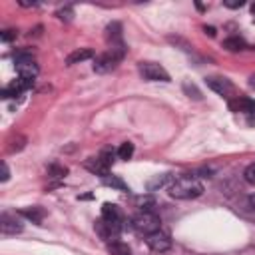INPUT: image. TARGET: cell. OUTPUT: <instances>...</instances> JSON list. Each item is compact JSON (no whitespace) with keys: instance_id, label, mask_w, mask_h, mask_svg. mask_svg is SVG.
<instances>
[{"instance_id":"obj_1","label":"cell","mask_w":255,"mask_h":255,"mask_svg":"<svg viewBox=\"0 0 255 255\" xmlns=\"http://www.w3.org/2000/svg\"><path fill=\"white\" fill-rule=\"evenodd\" d=\"M167 191L173 199H195L203 193V185L201 181H197L191 175H183V177H175L169 185Z\"/></svg>"},{"instance_id":"obj_2","label":"cell","mask_w":255,"mask_h":255,"mask_svg":"<svg viewBox=\"0 0 255 255\" xmlns=\"http://www.w3.org/2000/svg\"><path fill=\"white\" fill-rule=\"evenodd\" d=\"M124 56H126V46H124V44H120V46H110L108 52L100 54V56L94 60V72L106 74V72L114 70V68L124 60Z\"/></svg>"},{"instance_id":"obj_3","label":"cell","mask_w":255,"mask_h":255,"mask_svg":"<svg viewBox=\"0 0 255 255\" xmlns=\"http://www.w3.org/2000/svg\"><path fill=\"white\" fill-rule=\"evenodd\" d=\"M131 225H133V229H135L137 233H141V235H145V237L161 229L159 217H157L155 213H151V211H141V213H137V215L131 219Z\"/></svg>"},{"instance_id":"obj_4","label":"cell","mask_w":255,"mask_h":255,"mask_svg":"<svg viewBox=\"0 0 255 255\" xmlns=\"http://www.w3.org/2000/svg\"><path fill=\"white\" fill-rule=\"evenodd\" d=\"M137 70L145 82H169L171 80L167 70L157 62H139Z\"/></svg>"},{"instance_id":"obj_5","label":"cell","mask_w":255,"mask_h":255,"mask_svg":"<svg viewBox=\"0 0 255 255\" xmlns=\"http://www.w3.org/2000/svg\"><path fill=\"white\" fill-rule=\"evenodd\" d=\"M229 110L235 114H243L247 118V124L255 126V100L237 96L235 100H229Z\"/></svg>"},{"instance_id":"obj_6","label":"cell","mask_w":255,"mask_h":255,"mask_svg":"<svg viewBox=\"0 0 255 255\" xmlns=\"http://www.w3.org/2000/svg\"><path fill=\"white\" fill-rule=\"evenodd\" d=\"M147 245H149V249L151 251H157V253H163V251H167L169 247H171V239H169V233H165V231H155V233H151V235H147Z\"/></svg>"},{"instance_id":"obj_7","label":"cell","mask_w":255,"mask_h":255,"mask_svg":"<svg viewBox=\"0 0 255 255\" xmlns=\"http://www.w3.org/2000/svg\"><path fill=\"white\" fill-rule=\"evenodd\" d=\"M205 84L207 88H211L215 94L219 96H231L233 94V84L227 80V78H221V76H209L205 78Z\"/></svg>"},{"instance_id":"obj_8","label":"cell","mask_w":255,"mask_h":255,"mask_svg":"<svg viewBox=\"0 0 255 255\" xmlns=\"http://www.w3.org/2000/svg\"><path fill=\"white\" fill-rule=\"evenodd\" d=\"M32 84H34V80H28V78H20V76H18V80H14L10 86H6V88L2 90V98H16V96H20L22 92H26Z\"/></svg>"},{"instance_id":"obj_9","label":"cell","mask_w":255,"mask_h":255,"mask_svg":"<svg viewBox=\"0 0 255 255\" xmlns=\"http://www.w3.org/2000/svg\"><path fill=\"white\" fill-rule=\"evenodd\" d=\"M24 227H22V223L14 217V215H10V213H2L0 215V231L4 233V235H16V233H20Z\"/></svg>"},{"instance_id":"obj_10","label":"cell","mask_w":255,"mask_h":255,"mask_svg":"<svg viewBox=\"0 0 255 255\" xmlns=\"http://www.w3.org/2000/svg\"><path fill=\"white\" fill-rule=\"evenodd\" d=\"M84 167L88 169V171H92V173H96V175H102V177H106V175H110L108 171H110V165L98 155V157H90V159H86L84 161Z\"/></svg>"},{"instance_id":"obj_11","label":"cell","mask_w":255,"mask_h":255,"mask_svg":"<svg viewBox=\"0 0 255 255\" xmlns=\"http://www.w3.org/2000/svg\"><path fill=\"white\" fill-rule=\"evenodd\" d=\"M106 40L110 42V46H120L122 42V24L120 22H110L106 26Z\"/></svg>"},{"instance_id":"obj_12","label":"cell","mask_w":255,"mask_h":255,"mask_svg":"<svg viewBox=\"0 0 255 255\" xmlns=\"http://www.w3.org/2000/svg\"><path fill=\"white\" fill-rule=\"evenodd\" d=\"M92 56H94V50H90V48H80V50L72 52V54L66 58V64H68V66H74V64H80V62H84V60H90Z\"/></svg>"},{"instance_id":"obj_13","label":"cell","mask_w":255,"mask_h":255,"mask_svg":"<svg viewBox=\"0 0 255 255\" xmlns=\"http://www.w3.org/2000/svg\"><path fill=\"white\" fill-rule=\"evenodd\" d=\"M223 48L229 50V52H239V50H245L247 44H245V40L239 38V36H229V38L223 40Z\"/></svg>"},{"instance_id":"obj_14","label":"cell","mask_w":255,"mask_h":255,"mask_svg":"<svg viewBox=\"0 0 255 255\" xmlns=\"http://www.w3.org/2000/svg\"><path fill=\"white\" fill-rule=\"evenodd\" d=\"M20 215H24L26 219H32L34 223H40V221L44 219V209L38 207V205H34V207H24V209H20Z\"/></svg>"},{"instance_id":"obj_15","label":"cell","mask_w":255,"mask_h":255,"mask_svg":"<svg viewBox=\"0 0 255 255\" xmlns=\"http://www.w3.org/2000/svg\"><path fill=\"white\" fill-rule=\"evenodd\" d=\"M102 219L112 221V223H118V221H120V211H118V207L112 205V203H104V205H102Z\"/></svg>"},{"instance_id":"obj_16","label":"cell","mask_w":255,"mask_h":255,"mask_svg":"<svg viewBox=\"0 0 255 255\" xmlns=\"http://www.w3.org/2000/svg\"><path fill=\"white\" fill-rule=\"evenodd\" d=\"M108 249H110V253H112V255H131V251H129L128 243H124V241H118V239L110 241Z\"/></svg>"},{"instance_id":"obj_17","label":"cell","mask_w":255,"mask_h":255,"mask_svg":"<svg viewBox=\"0 0 255 255\" xmlns=\"http://www.w3.org/2000/svg\"><path fill=\"white\" fill-rule=\"evenodd\" d=\"M104 183H106V185H110V187H116V189H120V191H129L128 183H126V181H122L118 175H106V177H104Z\"/></svg>"},{"instance_id":"obj_18","label":"cell","mask_w":255,"mask_h":255,"mask_svg":"<svg viewBox=\"0 0 255 255\" xmlns=\"http://www.w3.org/2000/svg\"><path fill=\"white\" fill-rule=\"evenodd\" d=\"M116 153H118L120 159H129V157L133 155V143H131V141H124V143L118 147Z\"/></svg>"},{"instance_id":"obj_19","label":"cell","mask_w":255,"mask_h":255,"mask_svg":"<svg viewBox=\"0 0 255 255\" xmlns=\"http://www.w3.org/2000/svg\"><path fill=\"white\" fill-rule=\"evenodd\" d=\"M183 92H185L189 98H193V100H201V92H199L197 86L191 84V82H183Z\"/></svg>"},{"instance_id":"obj_20","label":"cell","mask_w":255,"mask_h":255,"mask_svg":"<svg viewBox=\"0 0 255 255\" xmlns=\"http://www.w3.org/2000/svg\"><path fill=\"white\" fill-rule=\"evenodd\" d=\"M243 177H245V181H247V183L255 185V163H251V165H247V167H245Z\"/></svg>"},{"instance_id":"obj_21","label":"cell","mask_w":255,"mask_h":255,"mask_svg":"<svg viewBox=\"0 0 255 255\" xmlns=\"http://www.w3.org/2000/svg\"><path fill=\"white\" fill-rule=\"evenodd\" d=\"M48 171H50V175H52V177H64V175L68 173V169H66V167H62V165H50V167H48Z\"/></svg>"},{"instance_id":"obj_22","label":"cell","mask_w":255,"mask_h":255,"mask_svg":"<svg viewBox=\"0 0 255 255\" xmlns=\"http://www.w3.org/2000/svg\"><path fill=\"white\" fill-rule=\"evenodd\" d=\"M10 143H16V145L8 147V151H10V153H12V151H20V149L24 147V143H26V137H22V135H16V139H12Z\"/></svg>"},{"instance_id":"obj_23","label":"cell","mask_w":255,"mask_h":255,"mask_svg":"<svg viewBox=\"0 0 255 255\" xmlns=\"http://www.w3.org/2000/svg\"><path fill=\"white\" fill-rule=\"evenodd\" d=\"M169 175H171V173H165V175H161V177H157V179L149 181V183H147V187H149V189H155V187H161V185H165V181L169 179Z\"/></svg>"},{"instance_id":"obj_24","label":"cell","mask_w":255,"mask_h":255,"mask_svg":"<svg viewBox=\"0 0 255 255\" xmlns=\"http://www.w3.org/2000/svg\"><path fill=\"white\" fill-rule=\"evenodd\" d=\"M223 4L227 8H241L243 6V0H223Z\"/></svg>"},{"instance_id":"obj_25","label":"cell","mask_w":255,"mask_h":255,"mask_svg":"<svg viewBox=\"0 0 255 255\" xmlns=\"http://www.w3.org/2000/svg\"><path fill=\"white\" fill-rule=\"evenodd\" d=\"M72 14H74V12H72V8H64V10H60V12H58V18H62V20H70V18H72Z\"/></svg>"},{"instance_id":"obj_26","label":"cell","mask_w":255,"mask_h":255,"mask_svg":"<svg viewBox=\"0 0 255 255\" xmlns=\"http://www.w3.org/2000/svg\"><path fill=\"white\" fill-rule=\"evenodd\" d=\"M8 177H10V171H8V165L2 161V175H0V181H8Z\"/></svg>"},{"instance_id":"obj_27","label":"cell","mask_w":255,"mask_h":255,"mask_svg":"<svg viewBox=\"0 0 255 255\" xmlns=\"http://www.w3.org/2000/svg\"><path fill=\"white\" fill-rule=\"evenodd\" d=\"M14 36H16V32H14V30H6V32L2 34V40H4V42H10Z\"/></svg>"},{"instance_id":"obj_28","label":"cell","mask_w":255,"mask_h":255,"mask_svg":"<svg viewBox=\"0 0 255 255\" xmlns=\"http://www.w3.org/2000/svg\"><path fill=\"white\" fill-rule=\"evenodd\" d=\"M203 30H205V34H209V36H215V28H213V26H205Z\"/></svg>"},{"instance_id":"obj_29","label":"cell","mask_w":255,"mask_h":255,"mask_svg":"<svg viewBox=\"0 0 255 255\" xmlns=\"http://www.w3.org/2000/svg\"><path fill=\"white\" fill-rule=\"evenodd\" d=\"M249 86L255 88V74H251V78H249Z\"/></svg>"},{"instance_id":"obj_30","label":"cell","mask_w":255,"mask_h":255,"mask_svg":"<svg viewBox=\"0 0 255 255\" xmlns=\"http://www.w3.org/2000/svg\"><path fill=\"white\" fill-rule=\"evenodd\" d=\"M251 14H253V16H255V2H253V4H251Z\"/></svg>"}]
</instances>
